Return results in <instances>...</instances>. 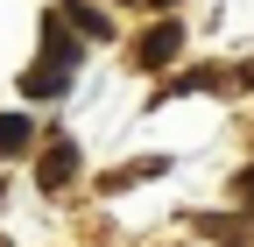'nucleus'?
Instances as JSON below:
<instances>
[{
  "label": "nucleus",
  "instance_id": "nucleus-4",
  "mask_svg": "<svg viewBox=\"0 0 254 247\" xmlns=\"http://www.w3.org/2000/svg\"><path fill=\"white\" fill-rule=\"evenodd\" d=\"M14 148H28V120L21 113H0V156H14Z\"/></svg>",
  "mask_w": 254,
  "mask_h": 247
},
{
  "label": "nucleus",
  "instance_id": "nucleus-3",
  "mask_svg": "<svg viewBox=\"0 0 254 247\" xmlns=\"http://www.w3.org/2000/svg\"><path fill=\"white\" fill-rule=\"evenodd\" d=\"M64 85H71V71H28V78H21L28 99H50V92H64Z\"/></svg>",
  "mask_w": 254,
  "mask_h": 247
},
{
  "label": "nucleus",
  "instance_id": "nucleus-1",
  "mask_svg": "<svg viewBox=\"0 0 254 247\" xmlns=\"http://www.w3.org/2000/svg\"><path fill=\"white\" fill-rule=\"evenodd\" d=\"M170 57H177V21H163V28H148V36H141V64H148V71H163Z\"/></svg>",
  "mask_w": 254,
  "mask_h": 247
},
{
  "label": "nucleus",
  "instance_id": "nucleus-2",
  "mask_svg": "<svg viewBox=\"0 0 254 247\" xmlns=\"http://www.w3.org/2000/svg\"><path fill=\"white\" fill-rule=\"evenodd\" d=\"M71 170H78V148L57 141L50 156H43V191H64V184H71Z\"/></svg>",
  "mask_w": 254,
  "mask_h": 247
}]
</instances>
